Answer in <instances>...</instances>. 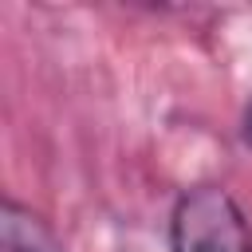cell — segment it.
<instances>
[{"label":"cell","mask_w":252,"mask_h":252,"mask_svg":"<svg viewBox=\"0 0 252 252\" xmlns=\"http://www.w3.org/2000/svg\"><path fill=\"white\" fill-rule=\"evenodd\" d=\"M169 252H252V224L224 185H193L173 205Z\"/></svg>","instance_id":"obj_1"},{"label":"cell","mask_w":252,"mask_h":252,"mask_svg":"<svg viewBox=\"0 0 252 252\" xmlns=\"http://www.w3.org/2000/svg\"><path fill=\"white\" fill-rule=\"evenodd\" d=\"M244 142L252 146V106H248V114H244Z\"/></svg>","instance_id":"obj_3"},{"label":"cell","mask_w":252,"mask_h":252,"mask_svg":"<svg viewBox=\"0 0 252 252\" xmlns=\"http://www.w3.org/2000/svg\"><path fill=\"white\" fill-rule=\"evenodd\" d=\"M0 236H4V252H63L47 220L24 209L20 201L0 205Z\"/></svg>","instance_id":"obj_2"}]
</instances>
